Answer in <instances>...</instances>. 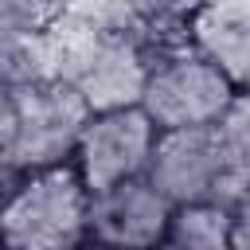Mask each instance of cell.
Returning <instances> with one entry per match:
<instances>
[{"mask_svg":"<svg viewBox=\"0 0 250 250\" xmlns=\"http://www.w3.org/2000/svg\"><path fill=\"white\" fill-rule=\"evenodd\" d=\"M90 199L74 164L20 176L0 203L4 250H90Z\"/></svg>","mask_w":250,"mask_h":250,"instance_id":"1","label":"cell"},{"mask_svg":"<svg viewBox=\"0 0 250 250\" xmlns=\"http://www.w3.org/2000/svg\"><path fill=\"white\" fill-rule=\"evenodd\" d=\"M234 94L238 90L230 86V78L188 43V47L152 55L141 109L148 113V121L160 133L215 129L223 121V113L230 109Z\"/></svg>","mask_w":250,"mask_h":250,"instance_id":"2","label":"cell"},{"mask_svg":"<svg viewBox=\"0 0 250 250\" xmlns=\"http://www.w3.org/2000/svg\"><path fill=\"white\" fill-rule=\"evenodd\" d=\"M160 129L148 121L141 105L133 109H109V113H90L78 145H74V172L90 188V195L109 191L117 184L148 176L152 152H156Z\"/></svg>","mask_w":250,"mask_h":250,"instance_id":"3","label":"cell"},{"mask_svg":"<svg viewBox=\"0 0 250 250\" xmlns=\"http://www.w3.org/2000/svg\"><path fill=\"white\" fill-rule=\"evenodd\" d=\"M90 109L62 78L20 82V137H16V172H43L70 164L78 133Z\"/></svg>","mask_w":250,"mask_h":250,"instance_id":"4","label":"cell"},{"mask_svg":"<svg viewBox=\"0 0 250 250\" xmlns=\"http://www.w3.org/2000/svg\"><path fill=\"white\" fill-rule=\"evenodd\" d=\"M148 184L172 203V207H195V203H223L230 195V168L223 156V145L215 129H180L160 133Z\"/></svg>","mask_w":250,"mask_h":250,"instance_id":"5","label":"cell"},{"mask_svg":"<svg viewBox=\"0 0 250 250\" xmlns=\"http://www.w3.org/2000/svg\"><path fill=\"white\" fill-rule=\"evenodd\" d=\"M172 211L148 176L98 191L90 199V250H160Z\"/></svg>","mask_w":250,"mask_h":250,"instance_id":"6","label":"cell"},{"mask_svg":"<svg viewBox=\"0 0 250 250\" xmlns=\"http://www.w3.org/2000/svg\"><path fill=\"white\" fill-rule=\"evenodd\" d=\"M191 47L211 59L238 94H250V4L191 8Z\"/></svg>","mask_w":250,"mask_h":250,"instance_id":"7","label":"cell"},{"mask_svg":"<svg viewBox=\"0 0 250 250\" xmlns=\"http://www.w3.org/2000/svg\"><path fill=\"white\" fill-rule=\"evenodd\" d=\"M160 250H234V219L223 203L176 207Z\"/></svg>","mask_w":250,"mask_h":250,"instance_id":"8","label":"cell"},{"mask_svg":"<svg viewBox=\"0 0 250 250\" xmlns=\"http://www.w3.org/2000/svg\"><path fill=\"white\" fill-rule=\"evenodd\" d=\"M215 137H219L227 168H230L227 207H234V203H242L250 195V94H234L230 109L215 125Z\"/></svg>","mask_w":250,"mask_h":250,"instance_id":"9","label":"cell"},{"mask_svg":"<svg viewBox=\"0 0 250 250\" xmlns=\"http://www.w3.org/2000/svg\"><path fill=\"white\" fill-rule=\"evenodd\" d=\"M230 219H234V250H250V195L230 207Z\"/></svg>","mask_w":250,"mask_h":250,"instance_id":"10","label":"cell"},{"mask_svg":"<svg viewBox=\"0 0 250 250\" xmlns=\"http://www.w3.org/2000/svg\"><path fill=\"white\" fill-rule=\"evenodd\" d=\"M0 250H4V238H0Z\"/></svg>","mask_w":250,"mask_h":250,"instance_id":"11","label":"cell"}]
</instances>
